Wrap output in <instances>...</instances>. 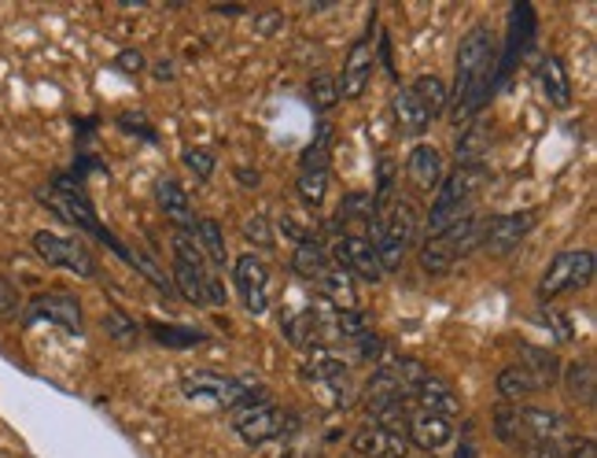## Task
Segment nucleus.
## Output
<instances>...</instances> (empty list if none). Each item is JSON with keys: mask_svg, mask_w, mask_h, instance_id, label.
<instances>
[{"mask_svg": "<svg viewBox=\"0 0 597 458\" xmlns=\"http://www.w3.org/2000/svg\"><path fill=\"white\" fill-rule=\"evenodd\" d=\"M33 252H38L49 267H63L77 278H96V259L88 256L85 244H77L74 237H60V233H33Z\"/></svg>", "mask_w": 597, "mask_h": 458, "instance_id": "nucleus-9", "label": "nucleus"}, {"mask_svg": "<svg viewBox=\"0 0 597 458\" xmlns=\"http://www.w3.org/2000/svg\"><path fill=\"white\" fill-rule=\"evenodd\" d=\"M520 433H524V451L538 444H564L572 440V421L561 410L542 407H520Z\"/></svg>", "mask_w": 597, "mask_h": 458, "instance_id": "nucleus-15", "label": "nucleus"}, {"mask_svg": "<svg viewBox=\"0 0 597 458\" xmlns=\"http://www.w3.org/2000/svg\"><path fill=\"white\" fill-rule=\"evenodd\" d=\"M27 322H52L71 333H82V303L66 296V292H41V296L30 300Z\"/></svg>", "mask_w": 597, "mask_h": 458, "instance_id": "nucleus-16", "label": "nucleus"}, {"mask_svg": "<svg viewBox=\"0 0 597 458\" xmlns=\"http://www.w3.org/2000/svg\"><path fill=\"white\" fill-rule=\"evenodd\" d=\"M276 23H281V15H265V19H259V34H273Z\"/></svg>", "mask_w": 597, "mask_h": 458, "instance_id": "nucleus-53", "label": "nucleus"}, {"mask_svg": "<svg viewBox=\"0 0 597 458\" xmlns=\"http://www.w3.org/2000/svg\"><path fill=\"white\" fill-rule=\"evenodd\" d=\"M561 385H564V396L575 407H594L597 403V369H594V358H575V363L561 366Z\"/></svg>", "mask_w": 597, "mask_h": 458, "instance_id": "nucleus-20", "label": "nucleus"}, {"mask_svg": "<svg viewBox=\"0 0 597 458\" xmlns=\"http://www.w3.org/2000/svg\"><path fill=\"white\" fill-rule=\"evenodd\" d=\"M332 137H336V129L321 118L317 129H314V140H310V145L303 148V156H298V167L303 170H328L332 167Z\"/></svg>", "mask_w": 597, "mask_h": 458, "instance_id": "nucleus-32", "label": "nucleus"}, {"mask_svg": "<svg viewBox=\"0 0 597 458\" xmlns=\"http://www.w3.org/2000/svg\"><path fill=\"white\" fill-rule=\"evenodd\" d=\"M170 252H174L177 292H185V300L196 303V308H226V289H221L218 278L210 274V263H207L203 248H199V241H196V233H181V229H174Z\"/></svg>", "mask_w": 597, "mask_h": 458, "instance_id": "nucleus-2", "label": "nucleus"}, {"mask_svg": "<svg viewBox=\"0 0 597 458\" xmlns=\"http://www.w3.org/2000/svg\"><path fill=\"white\" fill-rule=\"evenodd\" d=\"M498 41L491 27H472L458 45V63H453V93H450V118L469 126L483 104L498 90Z\"/></svg>", "mask_w": 597, "mask_h": 458, "instance_id": "nucleus-1", "label": "nucleus"}, {"mask_svg": "<svg viewBox=\"0 0 597 458\" xmlns=\"http://www.w3.org/2000/svg\"><path fill=\"white\" fill-rule=\"evenodd\" d=\"M115 67L126 71V74H140V71H144V56H140L137 49H126V52H122V56L115 60Z\"/></svg>", "mask_w": 597, "mask_h": 458, "instance_id": "nucleus-47", "label": "nucleus"}, {"mask_svg": "<svg viewBox=\"0 0 597 458\" xmlns=\"http://www.w3.org/2000/svg\"><path fill=\"white\" fill-rule=\"evenodd\" d=\"M406 451H409V444L402 440V436L376 429V425H369V421H365L347 444L350 458H406Z\"/></svg>", "mask_w": 597, "mask_h": 458, "instance_id": "nucleus-18", "label": "nucleus"}, {"mask_svg": "<svg viewBox=\"0 0 597 458\" xmlns=\"http://www.w3.org/2000/svg\"><path fill=\"white\" fill-rule=\"evenodd\" d=\"M306 93H310V104H314V112H332V107L339 104V85L325 71L310 79V90Z\"/></svg>", "mask_w": 597, "mask_h": 458, "instance_id": "nucleus-38", "label": "nucleus"}, {"mask_svg": "<svg viewBox=\"0 0 597 458\" xmlns=\"http://www.w3.org/2000/svg\"><path fill=\"white\" fill-rule=\"evenodd\" d=\"M148 333H151L155 344H166V347H196L199 341H203V333L199 330H181V325H163V322H151Z\"/></svg>", "mask_w": 597, "mask_h": 458, "instance_id": "nucleus-37", "label": "nucleus"}, {"mask_svg": "<svg viewBox=\"0 0 597 458\" xmlns=\"http://www.w3.org/2000/svg\"><path fill=\"white\" fill-rule=\"evenodd\" d=\"M542 325H546V330H557V336L561 341H572V325H564V314H557V311H542Z\"/></svg>", "mask_w": 597, "mask_h": 458, "instance_id": "nucleus-48", "label": "nucleus"}, {"mask_svg": "<svg viewBox=\"0 0 597 458\" xmlns=\"http://www.w3.org/2000/svg\"><path fill=\"white\" fill-rule=\"evenodd\" d=\"M406 458H409V455H406ZM417 458H431V455H417Z\"/></svg>", "mask_w": 597, "mask_h": 458, "instance_id": "nucleus-56", "label": "nucleus"}, {"mask_svg": "<svg viewBox=\"0 0 597 458\" xmlns=\"http://www.w3.org/2000/svg\"><path fill=\"white\" fill-rule=\"evenodd\" d=\"M181 392L196 403H210V407L232 410L237 403L251 399L254 392H262V388H251L248 381H237V377H226V374H210V369H196V374L181 377Z\"/></svg>", "mask_w": 597, "mask_h": 458, "instance_id": "nucleus-7", "label": "nucleus"}, {"mask_svg": "<svg viewBox=\"0 0 597 458\" xmlns=\"http://www.w3.org/2000/svg\"><path fill=\"white\" fill-rule=\"evenodd\" d=\"M594 252L586 248H572V252H561L557 259L549 263V270L542 274L538 281V296L542 300H557L561 292H572V289H586L594 281Z\"/></svg>", "mask_w": 597, "mask_h": 458, "instance_id": "nucleus-8", "label": "nucleus"}, {"mask_svg": "<svg viewBox=\"0 0 597 458\" xmlns=\"http://www.w3.org/2000/svg\"><path fill=\"white\" fill-rule=\"evenodd\" d=\"M483 185V163L475 167H458L453 174L439 181L436 189V204H431V215H428V237H439L442 229H450L453 222H461L469 215V204L475 200Z\"/></svg>", "mask_w": 597, "mask_h": 458, "instance_id": "nucleus-5", "label": "nucleus"}, {"mask_svg": "<svg viewBox=\"0 0 597 458\" xmlns=\"http://www.w3.org/2000/svg\"><path fill=\"white\" fill-rule=\"evenodd\" d=\"M281 233H284V237H292V241H298V244H306V241H310V233L295 222V218H284V222H281Z\"/></svg>", "mask_w": 597, "mask_h": 458, "instance_id": "nucleus-50", "label": "nucleus"}, {"mask_svg": "<svg viewBox=\"0 0 597 458\" xmlns=\"http://www.w3.org/2000/svg\"><path fill=\"white\" fill-rule=\"evenodd\" d=\"M538 90L553 107H568L572 104V82L564 74V63L557 56H542L538 60Z\"/></svg>", "mask_w": 597, "mask_h": 458, "instance_id": "nucleus-25", "label": "nucleus"}, {"mask_svg": "<svg viewBox=\"0 0 597 458\" xmlns=\"http://www.w3.org/2000/svg\"><path fill=\"white\" fill-rule=\"evenodd\" d=\"M395 123H398V129H402L406 137H420L431 123H436V118L425 112V104H420L413 93L398 90L395 93Z\"/></svg>", "mask_w": 597, "mask_h": 458, "instance_id": "nucleus-27", "label": "nucleus"}, {"mask_svg": "<svg viewBox=\"0 0 597 458\" xmlns=\"http://www.w3.org/2000/svg\"><path fill=\"white\" fill-rule=\"evenodd\" d=\"M417 263H420V270H425V274H450L453 267L461 263L458 259V252H453L450 248V241L447 237H428L425 244H420V252H417Z\"/></svg>", "mask_w": 597, "mask_h": 458, "instance_id": "nucleus-29", "label": "nucleus"}, {"mask_svg": "<svg viewBox=\"0 0 597 458\" xmlns=\"http://www.w3.org/2000/svg\"><path fill=\"white\" fill-rule=\"evenodd\" d=\"M406 440L417 444L420 451L431 455V451H442L450 440H453V425L439 414H428V410H409V425H406Z\"/></svg>", "mask_w": 597, "mask_h": 458, "instance_id": "nucleus-19", "label": "nucleus"}, {"mask_svg": "<svg viewBox=\"0 0 597 458\" xmlns=\"http://www.w3.org/2000/svg\"><path fill=\"white\" fill-rule=\"evenodd\" d=\"M516 366L527 369V377L535 381L538 392H546V388H553V385L561 381V358H557V352H546V347L524 344V347H520Z\"/></svg>", "mask_w": 597, "mask_h": 458, "instance_id": "nucleus-24", "label": "nucleus"}, {"mask_svg": "<svg viewBox=\"0 0 597 458\" xmlns=\"http://www.w3.org/2000/svg\"><path fill=\"white\" fill-rule=\"evenodd\" d=\"M298 377H303L306 385H314V388H328L339 403H347L350 369H347L343 358H336V355H314V358H306V363L298 366Z\"/></svg>", "mask_w": 597, "mask_h": 458, "instance_id": "nucleus-17", "label": "nucleus"}, {"mask_svg": "<svg viewBox=\"0 0 597 458\" xmlns=\"http://www.w3.org/2000/svg\"><path fill=\"white\" fill-rule=\"evenodd\" d=\"M332 267H336V263H332V256H328L317 241L298 244L295 256H292V270H295V274L303 278V281H310V285H321V281L328 278Z\"/></svg>", "mask_w": 597, "mask_h": 458, "instance_id": "nucleus-26", "label": "nucleus"}, {"mask_svg": "<svg viewBox=\"0 0 597 458\" xmlns=\"http://www.w3.org/2000/svg\"><path fill=\"white\" fill-rule=\"evenodd\" d=\"M170 74H174L170 63H159V67H155V79H170Z\"/></svg>", "mask_w": 597, "mask_h": 458, "instance_id": "nucleus-55", "label": "nucleus"}, {"mask_svg": "<svg viewBox=\"0 0 597 458\" xmlns=\"http://www.w3.org/2000/svg\"><path fill=\"white\" fill-rule=\"evenodd\" d=\"M281 458H317V451H310V447H303V444H287Z\"/></svg>", "mask_w": 597, "mask_h": 458, "instance_id": "nucleus-51", "label": "nucleus"}, {"mask_svg": "<svg viewBox=\"0 0 597 458\" xmlns=\"http://www.w3.org/2000/svg\"><path fill=\"white\" fill-rule=\"evenodd\" d=\"M486 140H491V129L483 123H469V129L458 137V167H475L483 159Z\"/></svg>", "mask_w": 597, "mask_h": 458, "instance_id": "nucleus-35", "label": "nucleus"}, {"mask_svg": "<svg viewBox=\"0 0 597 458\" xmlns=\"http://www.w3.org/2000/svg\"><path fill=\"white\" fill-rule=\"evenodd\" d=\"M232 281H237V292L243 300V308L251 314H265L270 308V270L259 256H240L232 263Z\"/></svg>", "mask_w": 597, "mask_h": 458, "instance_id": "nucleus-14", "label": "nucleus"}, {"mask_svg": "<svg viewBox=\"0 0 597 458\" xmlns=\"http://www.w3.org/2000/svg\"><path fill=\"white\" fill-rule=\"evenodd\" d=\"M332 263H336L343 274L358 278V281H369V285H376V281L384 278V267H380V256H376V244L369 241V237H339L336 244H332Z\"/></svg>", "mask_w": 597, "mask_h": 458, "instance_id": "nucleus-10", "label": "nucleus"}, {"mask_svg": "<svg viewBox=\"0 0 597 458\" xmlns=\"http://www.w3.org/2000/svg\"><path fill=\"white\" fill-rule=\"evenodd\" d=\"M409 93L417 96L420 104H425V112L431 118H439L442 112H447V104H450V90H447V82L436 79V74H420V79L413 85H406Z\"/></svg>", "mask_w": 597, "mask_h": 458, "instance_id": "nucleus-31", "label": "nucleus"}, {"mask_svg": "<svg viewBox=\"0 0 597 458\" xmlns=\"http://www.w3.org/2000/svg\"><path fill=\"white\" fill-rule=\"evenodd\" d=\"M295 192L306 207H321L325 204V192H328V170H303L295 181Z\"/></svg>", "mask_w": 597, "mask_h": 458, "instance_id": "nucleus-36", "label": "nucleus"}, {"mask_svg": "<svg viewBox=\"0 0 597 458\" xmlns=\"http://www.w3.org/2000/svg\"><path fill=\"white\" fill-rule=\"evenodd\" d=\"M409 403H417L420 410H428V414H439V418H453V414H461V399H458V392H453L447 381H439V377H425L420 385L413 388V396H409Z\"/></svg>", "mask_w": 597, "mask_h": 458, "instance_id": "nucleus-21", "label": "nucleus"}, {"mask_svg": "<svg viewBox=\"0 0 597 458\" xmlns=\"http://www.w3.org/2000/svg\"><path fill=\"white\" fill-rule=\"evenodd\" d=\"M237 174H240L243 185H259V170H254V174H251V170H237Z\"/></svg>", "mask_w": 597, "mask_h": 458, "instance_id": "nucleus-54", "label": "nucleus"}, {"mask_svg": "<svg viewBox=\"0 0 597 458\" xmlns=\"http://www.w3.org/2000/svg\"><path fill=\"white\" fill-rule=\"evenodd\" d=\"M325 325H328V322H321V311L306 308V311H298L295 319L284 325V336H287V341H292L295 347L310 352V347H321V341H325Z\"/></svg>", "mask_w": 597, "mask_h": 458, "instance_id": "nucleus-28", "label": "nucleus"}, {"mask_svg": "<svg viewBox=\"0 0 597 458\" xmlns=\"http://www.w3.org/2000/svg\"><path fill=\"white\" fill-rule=\"evenodd\" d=\"M494 436L509 447H524V433H520V407H498L494 410Z\"/></svg>", "mask_w": 597, "mask_h": 458, "instance_id": "nucleus-39", "label": "nucleus"}, {"mask_svg": "<svg viewBox=\"0 0 597 458\" xmlns=\"http://www.w3.org/2000/svg\"><path fill=\"white\" fill-rule=\"evenodd\" d=\"M373 67H376V52H373V30L354 41L347 60H343V74L336 79L339 85V101H358V96L369 90V79H373Z\"/></svg>", "mask_w": 597, "mask_h": 458, "instance_id": "nucleus-12", "label": "nucleus"}, {"mask_svg": "<svg viewBox=\"0 0 597 458\" xmlns=\"http://www.w3.org/2000/svg\"><path fill=\"white\" fill-rule=\"evenodd\" d=\"M181 163L196 174L199 181H210V174H214V156H210L207 148H185L181 152Z\"/></svg>", "mask_w": 597, "mask_h": 458, "instance_id": "nucleus-42", "label": "nucleus"}, {"mask_svg": "<svg viewBox=\"0 0 597 458\" xmlns=\"http://www.w3.org/2000/svg\"><path fill=\"white\" fill-rule=\"evenodd\" d=\"M118 126L126 129V134H140L144 140H151V145H155V129H151L148 123H144L140 115H137V118H133V115H122V118H118Z\"/></svg>", "mask_w": 597, "mask_h": 458, "instance_id": "nucleus-45", "label": "nucleus"}, {"mask_svg": "<svg viewBox=\"0 0 597 458\" xmlns=\"http://www.w3.org/2000/svg\"><path fill=\"white\" fill-rule=\"evenodd\" d=\"M538 215L535 211H520V215H494L486 218V229H483V248L491 256H509L516 252L520 244L527 241V233L535 229Z\"/></svg>", "mask_w": 597, "mask_h": 458, "instance_id": "nucleus-13", "label": "nucleus"}, {"mask_svg": "<svg viewBox=\"0 0 597 458\" xmlns=\"http://www.w3.org/2000/svg\"><path fill=\"white\" fill-rule=\"evenodd\" d=\"M232 429H237L251 447H259V444L281 440V436L284 440H292V436L298 433V418L281 410V407H273L262 392H254L251 399H243L232 407Z\"/></svg>", "mask_w": 597, "mask_h": 458, "instance_id": "nucleus-4", "label": "nucleus"}, {"mask_svg": "<svg viewBox=\"0 0 597 458\" xmlns=\"http://www.w3.org/2000/svg\"><path fill=\"white\" fill-rule=\"evenodd\" d=\"M406 174H409V181H413L420 192L439 189V181L447 178V167H442L439 148H431V145H417L413 152H409Z\"/></svg>", "mask_w": 597, "mask_h": 458, "instance_id": "nucleus-23", "label": "nucleus"}, {"mask_svg": "<svg viewBox=\"0 0 597 458\" xmlns=\"http://www.w3.org/2000/svg\"><path fill=\"white\" fill-rule=\"evenodd\" d=\"M19 311V292L11 281L0 278V314H15Z\"/></svg>", "mask_w": 597, "mask_h": 458, "instance_id": "nucleus-46", "label": "nucleus"}, {"mask_svg": "<svg viewBox=\"0 0 597 458\" xmlns=\"http://www.w3.org/2000/svg\"><path fill=\"white\" fill-rule=\"evenodd\" d=\"M210 12H214V15H243V8L240 4H214V8H210Z\"/></svg>", "mask_w": 597, "mask_h": 458, "instance_id": "nucleus-52", "label": "nucleus"}, {"mask_svg": "<svg viewBox=\"0 0 597 458\" xmlns=\"http://www.w3.org/2000/svg\"><path fill=\"white\" fill-rule=\"evenodd\" d=\"M155 204L163 207V215L170 218L181 233H192L196 229V211H192V204H188V192L174 178L155 181Z\"/></svg>", "mask_w": 597, "mask_h": 458, "instance_id": "nucleus-22", "label": "nucleus"}, {"mask_svg": "<svg viewBox=\"0 0 597 458\" xmlns=\"http://www.w3.org/2000/svg\"><path fill=\"white\" fill-rule=\"evenodd\" d=\"M196 241L203 248V256L210 259V267H226L229 263V248H226V233L214 218H196Z\"/></svg>", "mask_w": 597, "mask_h": 458, "instance_id": "nucleus-33", "label": "nucleus"}, {"mask_svg": "<svg viewBox=\"0 0 597 458\" xmlns=\"http://www.w3.org/2000/svg\"><path fill=\"white\" fill-rule=\"evenodd\" d=\"M321 292L336 303V311H358V296H354V278L343 274L339 267L328 270V278L321 281Z\"/></svg>", "mask_w": 597, "mask_h": 458, "instance_id": "nucleus-34", "label": "nucleus"}, {"mask_svg": "<svg viewBox=\"0 0 597 458\" xmlns=\"http://www.w3.org/2000/svg\"><path fill=\"white\" fill-rule=\"evenodd\" d=\"M243 237L259 248H273V229H270V222H265V215L248 218V222H243Z\"/></svg>", "mask_w": 597, "mask_h": 458, "instance_id": "nucleus-43", "label": "nucleus"}, {"mask_svg": "<svg viewBox=\"0 0 597 458\" xmlns=\"http://www.w3.org/2000/svg\"><path fill=\"white\" fill-rule=\"evenodd\" d=\"M104 330L115 336L122 347H133V344H137V336H140V325L133 322L129 314H122V311H107L104 314Z\"/></svg>", "mask_w": 597, "mask_h": 458, "instance_id": "nucleus-40", "label": "nucleus"}, {"mask_svg": "<svg viewBox=\"0 0 597 458\" xmlns=\"http://www.w3.org/2000/svg\"><path fill=\"white\" fill-rule=\"evenodd\" d=\"M332 330H336L339 341H358V336L369 333V325H365V314L362 311H336V319H332Z\"/></svg>", "mask_w": 597, "mask_h": 458, "instance_id": "nucleus-41", "label": "nucleus"}, {"mask_svg": "<svg viewBox=\"0 0 597 458\" xmlns=\"http://www.w3.org/2000/svg\"><path fill=\"white\" fill-rule=\"evenodd\" d=\"M413 241H417V215H413V204L395 200V207L384 215L380 233H376V241H373V244H376V256H380L384 274H387V270L402 267V259H406L409 248H413Z\"/></svg>", "mask_w": 597, "mask_h": 458, "instance_id": "nucleus-6", "label": "nucleus"}, {"mask_svg": "<svg viewBox=\"0 0 597 458\" xmlns=\"http://www.w3.org/2000/svg\"><path fill=\"white\" fill-rule=\"evenodd\" d=\"M354 344H358V358H365V363H369V358H384V341L376 333H365Z\"/></svg>", "mask_w": 597, "mask_h": 458, "instance_id": "nucleus-44", "label": "nucleus"}, {"mask_svg": "<svg viewBox=\"0 0 597 458\" xmlns=\"http://www.w3.org/2000/svg\"><path fill=\"white\" fill-rule=\"evenodd\" d=\"M41 200L44 207H52L55 215L63 218V222H71L77 229H85V233H93L100 244H107L111 252L122 256L126 263H133V252L126 244H118L115 237L107 233V226L100 222L96 211H93V204H88V196L82 189V181H74V178H55L49 189H41Z\"/></svg>", "mask_w": 597, "mask_h": 458, "instance_id": "nucleus-3", "label": "nucleus"}, {"mask_svg": "<svg viewBox=\"0 0 597 458\" xmlns=\"http://www.w3.org/2000/svg\"><path fill=\"white\" fill-rule=\"evenodd\" d=\"M428 377L425 363L417 358H406V355H384L380 366L373 369V381H369V392H384V396H398V399H409L413 388L420 381Z\"/></svg>", "mask_w": 597, "mask_h": 458, "instance_id": "nucleus-11", "label": "nucleus"}, {"mask_svg": "<svg viewBox=\"0 0 597 458\" xmlns=\"http://www.w3.org/2000/svg\"><path fill=\"white\" fill-rule=\"evenodd\" d=\"M494 388H498V396H502L509 407H520L524 399H531L535 396V381L527 377V369L524 366H505L502 374H498V381H494Z\"/></svg>", "mask_w": 597, "mask_h": 458, "instance_id": "nucleus-30", "label": "nucleus"}, {"mask_svg": "<svg viewBox=\"0 0 597 458\" xmlns=\"http://www.w3.org/2000/svg\"><path fill=\"white\" fill-rule=\"evenodd\" d=\"M568 458H597V444L590 440V436H575Z\"/></svg>", "mask_w": 597, "mask_h": 458, "instance_id": "nucleus-49", "label": "nucleus"}]
</instances>
